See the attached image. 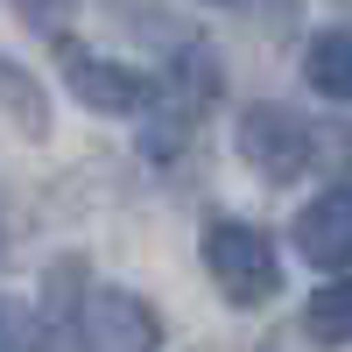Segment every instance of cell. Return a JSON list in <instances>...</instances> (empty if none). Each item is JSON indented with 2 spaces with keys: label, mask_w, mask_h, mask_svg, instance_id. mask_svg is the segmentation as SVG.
<instances>
[{
  "label": "cell",
  "mask_w": 352,
  "mask_h": 352,
  "mask_svg": "<svg viewBox=\"0 0 352 352\" xmlns=\"http://www.w3.org/2000/svg\"><path fill=\"white\" fill-rule=\"evenodd\" d=\"M197 261H204L212 289L232 310H268L282 296V254H275V240L254 219H204Z\"/></svg>",
  "instance_id": "6da1fadb"
},
{
  "label": "cell",
  "mask_w": 352,
  "mask_h": 352,
  "mask_svg": "<svg viewBox=\"0 0 352 352\" xmlns=\"http://www.w3.org/2000/svg\"><path fill=\"white\" fill-rule=\"evenodd\" d=\"M232 148H240V162L261 176V184H296V176L310 169L317 155V134L296 106H275V99H261L240 113V127H232Z\"/></svg>",
  "instance_id": "7a4b0ae2"
},
{
  "label": "cell",
  "mask_w": 352,
  "mask_h": 352,
  "mask_svg": "<svg viewBox=\"0 0 352 352\" xmlns=\"http://www.w3.org/2000/svg\"><path fill=\"white\" fill-rule=\"evenodd\" d=\"M56 71H64L71 99L85 113H99V120H134V113L155 106V85L141 78L134 64H120V56H99L92 43H56Z\"/></svg>",
  "instance_id": "3957f363"
},
{
  "label": "cell",
  "mask_w": 352,
  "mask_h": 352,
  "mask_svg": "<svg viewBox=\"0 0 352 352\" xmlns=\"http://www.w3.org/2000/svg\"><path fill=\"white\" fill-rule=\"evenodd\" d=\"M78 345L85 352H162V310L120 282H99V289H85Z\"/></svg>",
  "instance_id": "277c9868"
},
{
  "label": "cell",
  "mask_w": 352,
  "mask_h": 352,
  "mask_svg": "<svg viewBox=\"0 0 352 352\" xmlns=\"http://www.w3.org/2000/svg\"><path fill=\"white\" fill-rule=\"evenodd\" d=\"M219 85H226L219 50H212V43H184V50H176V64L162 71V85H155V99H162V113H169V127H176V134H190L197 113H212Z\"/></svg>",
  "instance_id": "5b68a950"
},
{
  "label": "cell",
  "mask_w": 352,
  "mask_h": 352,
  "mask_svg": "<svg viewBox=\"0 0 352 352\" xmlns=\"http://www.w3.org/2000/svg\"><path fill=\"white\" fill-rule=\"evenodd\" d=\"M296 254L310 261V268H352V190H324V197H310L303 212H296Z\"/></svg>",
  "instance_id": "8992f818"
},
{
  "label": "cell",
  "mask_w": 352,
  "mask_h": 352,
  "mask_svg": "<svg viewBox=\"0 0 352 352\" xmlns=\"http://www.w3.org/2000/svg\"><path fill=\"white\" fill-rule=\"evenodd\" d=\"M303 78H310L317 99L352 106V28H324V36H310V50H303Z\"/></svg>",
  "instance_id": "52a82bcc"
},
{
  "label": "cell",
  "mask_w": 352,
  "mask_h": 352,
  "mask_svg": "<svg viewBox=\"0 0 352 352\" xmlns=\"http://www.w3.org/2000/svg\"><path fill=\"white\" fill-rule=\"evenodd\" d=\"M303 331L317 345H352V275L324 282V289H310V303H303Z\"/></svg>",
  "instance_id": "ba28073f"
},
{
  "label": "cell",
  "mask_w": 352,
  "mask_h": 352,
  "mask_svg": "<svg viewBox=\"0 0 352 352\" xmlns=\"http://www.w3.org/2000/svg\"><path fill=\"white\" fill-rule=\"evenodd\" d=\"M0 113H8L21 134H50V99H43V85L28 78L14 56H0Z\"/></svg>",
  "instance_id": "9c48e42d"
},
{
  "label": "cell",
  "mask_w": 352,
  "mask_h": 352,
  "mask_svg": "<svg viewBox=\"0 0 352 352\" xmlns=\"http://www.w3.org/2000/svg\"><path fill=\"white\" fill-rule=\"evenodd\" d=\"M0 352H43V324L14 296H0Z\"/></svg>",
  "instance_id": "30bf717a"
},
{
  "label": "cell",
  "mask_w": 352,
  "mask_h": 352,
  "mask_svg": "<svg viewBox=\"0 0 352 352\" xmlns=\"http://www.w3.org/2000/svg\"><path fill=\"white\" fill-rule=\"evenodd\" d=\"M71 8H78V0H14V14H21L28 28H64Z\"/></svg>",
  "instance_id": "8fae6325"
},
{
  "label": "cell",
  "mask_w": 352,
  "mask_h": 352,
  "mask_svg": "<svg viewBox=\"0 0 352 352\" xmlns=\"http://www.w3.org/2000/svg\"><path fill=\"white\" fill-rule=\"evenodd\" d=\"M8 247H14V212H8V190H0V261H8Z\"/></svg>",
  "instance_id": "7c38bea8"
},
{
  "label": "cell",
  "mask_w": 352,
  "mask_h": 352,
  "mask_svg": "<svg viewBox=\"0 0 352 352\" xmlns=\"http://www.w3.org/2000/svg\"><path fill=\"white\" fill-rule=\"evenodd\" d=\"M204 8H232V0H204Z\"/></svg>",
  "instance_id": "4fadbf2b"
}]
</instances>
